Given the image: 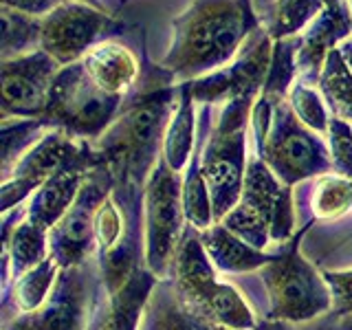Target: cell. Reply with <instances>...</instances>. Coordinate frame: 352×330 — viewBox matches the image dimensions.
<instances>
[{
    "label": "cell",
    "mask_w": 352,
    "mask_h": 330,
    "mask_svg": "<svg viewBox=\"0 0 352 330\" xmlns=\"http://www.w3.org/2000/svg\"><path fill=\"white\" fill-rule=\"evenodd\" d=\"M126 33V22L115 20L106 11H99L80 0H64L49 16L42 18L40 49L51 58L69 66L84 60V55L97 44Z\"/></svg>",
    "instance_id": "8fae6325"
},
{
    "label": "cell",
    "mask_w": 352,
    "mask_h": 330,
    "mask_svg": "<svg viewBox=\"0 0 352 330\" xmlns=\"http://www.w3.org/2000/svg\"><path fill=\"white\" fill-rule=\"evenodd\" d=\"M352 31L348 9L333 11L324 9L304 36H300L297 47V73L306 82H319V75L326 64L328 53L337 49V42Z\"/></svg>",
    "instance_id": "d6986e66"
},
{
    "label": "cell",
    "mask_w": 352,
    "mask_h": 330,
    "mask_svg": "<svg viewBox=\"0 0 352 330\" xmlns=\"http://www.w3.org/2000/svg\"><path fill=\"white\" fill-rule=\"evenodd\" d=\"M64 0H3V7L20 11V14H29L36 18L49 16L55 7H60Z\"/></svg>",
    "instance_id": "d590c367"
},
{
    "label": "cell",
    "mask_w": 352,
    "mask_h": 330,
    "mask_svg": "<svg viewBox=\"0 0 352 330\" xmlns=\"http://www.w3.org/2000/svg\"><path fill=\"white\" fill-rule=\"evenodd\" d=\"M231 234H236L238 238H242L245 242H249L251 247L256 249H262L271 245V229L269 225L264 223V220L256 214L251 212L249 207H245L242 203H238L231 212L220 220Z\"/></svg>",
    "instance_id": "d6a6232c"
},
{
    "label": "cell",
    "mask_w": 352,
    "mask_h": 330,
    "mask_svg": "<svg viewBox=\"0 0 352 330\" xmlns=\"http://www.w3.org/2000/svg\"><path fill=\"white\" fill-rule=\"evenodd\" d=\"M352 209V181L341 174L317 176L311 187V214L319 220H333Z\"/></svg>",
    "instance_id": "83f0119b"
},
{
    "label": "cell",
    "mask_w": 352,
    "mask_h": 330,
    "mask_svg": "<svg viewBox=\"0 0 352 330\" xmlns=\"http://www.w3.org/2000/svg\"><path fill=\"white\" fill-rule=\"evenodd\" d=\"M324 9H328L326 0H273L262 18V25L273 42L295 38Z\"/></svg>",
    "instance_id": "d4e9b609"
},
{
    "label": "cell",
    "mask_w": 352,
    "mask_h": 330,
    "mask_svg": "<svg viewBox=\"0 0 352 330\" xmlns=\"http://www.w3.org/2000/svg\"><path fill=\"white\" fill-rule=\"evenodd\" d=\"M348 14H350V25H352V0H348Z\"/></svg>",
    "instance_id": "60d3db41"
},
{
    "label": "cell",
    "mask_w": 352,
    "mask_h": 330,
    "mask_svg": "<svg viewBox=\"0 0 352 330\" xmlns=\"http://www.w3.org/2000/svg\"><path fill=\"white\" fill-rule=\"evenodd\" d=\"M258 97H236L223 106L201 157V170L212 196L214 220L220 223L242 196L247 172V124Z\"/></svg>",
    "instance_id": "5b68a950"
},
{
    "label": "cell",
    "mask_w": 352,
    "mask_h": 330,
    "mask_svg": "<svg viewBox=\"0 0 352 330\" xmlns=\"http://www.w3.org/2000/svg\"><path fill=\"white\" fill-rule=\"evenodd\" d=\"M201 157L203 152H198V141H196L194 154L190 159V165H187V174L183 179V207H185L187 225H192L198 231H205L216 220L212 209V196H209V187L201 170Z\"/></svg>",
    "instance_id": "4316f807"
},
{
    "label": "cell",
    "mask_w": 352,
    "mask_h": 330,
    "mask_svg": "<svg viewBox=\"0 0 352 330\" xmlns=\"http://www.w3.org/2000/svg\"><path fill=\"white\" fill-rule=\"evenodd\" d=\"M163 66H148L141 73L117 119L93 146L102 163L113 172V196L128 225V236L141 240L143 192L163 154L165 130L179 106V86Z\"/></svg>",
    "instance_id": "6da1fadb"
},
{
    "label": "cell",
    "mask_w": 352,
    "mask_h": 330,
    "mask_svg": "<svg viewBox=\"0 0 352 330\" xmlns=\"http://www.w3.org/2000/svg\"><path fill=\"white\" fill-rule=\"evenodd\" d=\"M99 163H102L99 152L95 150L91 141H86L84 148L77 152L69 163L62 165V168L31 196L29 207H27V218L44 229H51L53 225H58L62 216L69 212L71 205L75 203L86 176L91 174V170L97 168Z\"/></svg>",
    "instance_id": "2e32d148"
},
{
    "label": "cell",
    "mask_w": 352,
    "mask_h": 330,
    "mask_svg": "<svg viewBox=\"0 0 352 330\" xmlns=\"http://www.w3.org/2000/svg\"><path fill=\"white\" fill-rule=\"evenodd\" d=\"M115 179L106 163L91 170L71 209L49 229V253L60 269L80 267L97 253L95 218L102 203L113 194Z\"/></svg>",
    "instance_id": "30bf717a"
},
{
    "label": "cell",
    "mask_w": 352,
    "mask_h": 330,
    "mask_svg": "<svg viewBox=\"0 0 352 330\" xmlns=\"http://www.w3.org/2000/svg\"><path fill=\"white\" fill-rule=\"evenodd\" d=\"M201 242L216 271L223 273H249L260 271L275 258V253L251 247L249 242L238 238L223 225L214 223L209 229L198 231Z\"/></svg>",
    "instance_id": "ffe728a7"
},
{
    "label": "cell",
    "mask_w": 352,
    "mask_h": 330,
    "mask_svg": "<svg viewBox=\"0 0 352 330\" xmlns=\"http://www.w3.org/2000/svg\"><path fill=\"white\" fill-rule=\"evenodd\" d=\"M11 223H14V216L7 212L3 218V258L9 260L11 278L18 280L20 275L36 269L51 256L49 229L31 223L29 218L16 227Z\"/></svg>",
    "instance_id": "7402d4cb"
},
{
    "label": "cell",
    "mask_w": 352,
    "mask_h": 330,
    "mask_svg": "<svg viewBox=\"0 0 352 330\" xmlns=\"http://www.w3.org/2000/svg\"><path fill=\"white\" fill-rule=\"evenodd\" d=\"M311 220L297 234L275 251V258L258 271V278L264 284L269 297V315L271 322H289V324H308L315 317H326L333 311V293L319 273L302 253L300 245Z\"/></svg>",
    "instance_id": "3957f363"
},
{
    "label": "cell",
    "mask_w": 352,
    "mask_h": 330,
    "mask_svg": "<svg viewBox=\"0 0 352 330\" xmlns=\"http://www.w3.org/2000/svg\"><path fill=\"white\" fill-rule=\"evenodd\" d=\"M319 91L333 115L352 126V71L339 49L328 53L319 75Z\"/></svg>",
    "instance_id": "484cf974"
},
{
    "label": "cell",
    "mask_w": 352,
    "mask_h": 330,
    "mask_svg": "<svg viewBox=\"0 0 352 330\" xmlns=\"http://www.w3.org/2000/svg\"><path fill=\"white\" fill-rule=\"evenodd\" d=\"M84 69L102 91L128 97L141 80V64L128 47L115 40L97 44L84 55Z\"/></svg>",
    "instance_id": "ac0fdd59"
},
{
    "label": "cell",
    "mask_w": 352,
    "mask_h": 330,
    "mask_svg": "<svg viewBox=\"0 0 352 330\" xmlns=\"http://www.w3.org/2000/svg\"><path fill=\"white\" fill-rule=\"evenodd\" d=\"M170 282L176 295L216 324L234 330H256L258 322L251 308L242 300L234 286L223 284L216 275V267L209 260L201 242V234L187 225L179 253L174 258Z\"/></svg>",
    "instance_id": "277c9868"
},
{
    "label": "cell",
    "mask_w": 352,
    "mask_h": 330,
    "mask_svg": "<svg viewBox=\"0 0 352 330\" xmlns=\"http://www.w3.org/2000/svg\"><path fill=\"white\" fill-rule=\"evenodd\" d=\"M324 280L333 293V311L330 315L352 313V269L350 271H324Z\"/></svg>",
    "instance_id": "e575fe53"
},
{
    "label": "cell",
    "mask_w": 352,
    "mask_h": 330,
    "mask_svg": "<svg viewBox=\"0 0 352 330\" xmlns=\"http://www.w3.org/2000/svg\"><path fill=\"white\" fill-rule=\"evenodd\" d=\"M126 97L102 91L86 73L82 60L62 66L55 77L44 119L75 139H99L117 119Z\"/></svg>",
    "instance_id": "52a82bcc"
},
{
    "label": "cell",
    "mask_w": 352,
    "mask_h": 330,
    "mask_svg": "<svg viewBox=\"0 0 352 330\" xmlns=\"http://www.w3.org/2000/svg\"><path fill=\"white\" fill-rule=\"evenodd\" d=\"M328 141L335 174L352 181V126L333 117L328 124Z\"/></svg>",
    "instance_id": "836d02e7"
},
{
    "label": "cell",
    "mask_w": 352,
    "mask_h": 330,
    "mask_svg": "<svg viewBox=\"0 0 352 330\" xmlns=\"http://www.w3.org/2000/svg\"><path fill=\"white\" fill-rule=\"evenodd\" d=\"M172 29V47L161 66L181 84L227 66L260 29V18L251 0H194Z\"/></svg>",
    "instance_id": "7a4b0ae2"
},
{
    "label": "cell",
    "mask_w": 352,
    "mask_h": 330,
    "mask_svg": "<svg viewBox=\"0 0 352 330\" xmlns=\"http://www.w3.org/2000/svg\"><path fill=\"white\" fill-rule=\"evenodd\" d=\"M84 139H75L62 128L47 132L36 146H31L14 165L0 187V209L7 214L27 196L36 194L62 165L69 163L84 148Z\"/></svg>",
    "instance_id": "4fadbf2b"
},
{
    "label": "cell",
    "mask_w": 352,
    "mask_h": 330,
    "mask_svg": "<svg viewBox=\"0 0 352 330\" xmlns=\"http://www.w3.org/2000/svg\"><path fill=\"white\" fill-rule=\"evenodd\" d=\"M326 5L328 9H333V11H344V0H326Z\"/></svg>",
    "instance_id": "ab89813d"
},
{
    "label": "cell",
    "mask_w": 352,
    "mask_h": 330,
    "mask_svg": "<svg viewBox=\"0 0 352 330\" xmlns=\"http://www.w3.org/2000/svg\"><path fill=\"white\" fill-rule=\"evenodd\" d=\"M297 47H300V36L284 38L273 42V55L267 82H264L262 95L273 99H284L291 91V84L297 75Z\"/></svg>",
    "instance_id": "4dcf8cb0"
},
{
    "label": "cell",
    "mask_w": 352,
    "mask_h": 330,
    "mask_svg": "<svg viewBox=\"0 0 352 330\" xmlns=\"http://www.w3.org/2000/svg\"><path fill=\"white\" fill-rule=\"evenodd\" d=\"M289 104L293 108V113L297 115V119H300L308 130L319 132V135H328L330 117L326 113L324 99L315 91L313 82H306L300 77L289 91Z\"/></svg>",
    "instance_id": "1f68e13d"
},
{
    "label": "cell",
    "mask_w": 352,
    "mask_h": 330,
    "mask_svg": "<svg viewBox=\"0 0 352 330\" xmlns=\"http://www.w3.org/2000/svg\"><path fill=\"white\" fill-rule=\"evenodd\" d=\"M256 330H300V328H295V324H289V322H271V319H262V322H258Z\"/></svg>",
    "instance_id": "74e56055"
},
{
    "label": "cell",
    "mask_w": 352,
    "mask_h": 330,
    "mask_svg": "<svg viewBox=\"0 0 352 330\" xmlns=\"http://www.w3.org/2000/svg\"><path fill=\"white\" fill-rule=\"evenodd\" d=\"M256 154L289 187L335 172L326 143L297 119L291 104L284 99H273L271 126Z\"/></svg>",
    "instance_id": "ba28073f"
},
{
    "label": "cell",
    "mask_w": 352,
    "mask_h": 330,
    "mask_svg": "<svg viewBox=\"0 0 352 330\" xmlns=\"http://www.w3.org/2000/svg\"><path fill=\"white\" fill-rule=\"evenodd\" d=\"M341 55H344V60L348 62V66H350V71H352V40H346L344 44H341Z\"/></svg>",
    "instance_id": "f35d334b"
},
{
    "label": "cell",
    "mask_w": 352,
    "mask_h": 330,
    "mask_svg": "<svg viewBox=\"0 0 352 330\" xmlns=\"http://www.w3.org/2000/svg\"><path fill=\"white\" fill-rule=\"evenodd\" d=\"M304 330H352V313L348 315H326L319 322L306 326Z\"/></svg>",
    "instance_id": "8d00e7d4"
},
{
    "label": "cell",
    "mask_w": 352,
    "mask_h": 330,
    "mask_svg": "<svg viewBox=\"0 0 352 330\" xmlns=\"http://www.w3.org/2000/svg\"><path fill=\"white\" fill-rule=\"evenodd\" d=\"M99 267L88 260L80 267L60 269L49 297L40 308L3 322V330H91L95 302L102 284Z\"/></svg>",
    "instance_id": "9c48e42d"
},
{
    "label": "cell",
    "mask_w": 352,
    "mask_h": 330,
    "mask_svg": "<svg viewBox=\"0 0 352 330\" xmlns=\"http://www.w3.org/2000/svg\"><path fill=\"white\" fill-rule=\"evenodd\" d=\"M0 16H3V62L38 51L36 44L42 40V18L7 7H3Z\"/></svg>",
    "instance_id": "f1b7e54d"
},
{
    "label": "cell",
    "mask_w": 352,
    "mask_h": 330,
    "mask_svg": "<svg viewBox=\"0 0 352 330\" xmlns=\"http://www.w3.org/2000/svg\"><path fill=\"white\" fill-rule=\"evenodd\" d=\"M196 148L194 139V95H192V82L179 84V106L165 130L163 139V154L161 157L168 161L174 172H183Z\"/></svg>",
    "instance_id": "603a6c76"
},
{
    "label": "cell",
    "mask_w": 352,
    "mask_h": 330,
    "mask_svg": "<svg viewBox=\"0 0 352 330\" xmlns=\"http://www.w3.org/2000/svg\"><path fill=\"white\" fill-rule=\"evenodd\" d=\"M143 330H234L216 324L176 295L170 280H159L148 302V317Z\"/></svg>",
    "instance_id": "44dd1931"
},
{
    "label": "cell",
    "mask_w": 352,
    "mask_h": 330,
    "mask_svg": "<svg viewBox=\"0 0 352 330\" xmlns=\"http://www.w3.org/2000/svg\"><path fill=\"white\" fill-rule=\"evenodd\" d=\"M157 284L159 278L143 264L132 273V278L119 293L106 295V302L99 297L102 295V289H99L91 330H139L141 313L150 302V295Z\"/></svg>",
    "instance_id": "e0dca14e"
},
{
    "label": "cell",
    "mask_w": 352,
    "mask_h": 330,
    "mask_svg": "<svg viewBox=\"0 0 352 330\" xmlns=\"http://www.w3.org/2000/svg\"><path fill=\"white\" fill-rule=\"evenodd\" d=\"M58 275H60V264L51 256L42 264H38L36 269L20 275L18 280H14V286L3 295V313H7L11 306H14L16 315L31 313L40 308L44 300L49 297Z\"/></svg>",
    "instance_id": "cb8c5ba5"
},
{
    "label": "cell",
    "mask_w": 352,
    "mask_h": 330,
    "mask_svg": "<svg viewBox=\"0 0 352 330\" xmlns=\"http://www.w3.org/2000/svg\"><path fill=\"white\" fill-rule=\"evenodd\" d=\"M53 126L47 119H3V179L14 170V165L20 161L31 146L51 132Z\"/></svg>",
    "instance_id": "f546056e"
},
{
    "label": "cell",
    "mask_w": 352,
    "mask_h": 330,
    "mask_svg": "<svg viewBox=\"0 0 352 330\" xmlns=\"http://www.w3.org/2000/svg\"><path fill=\"white\" fill-rule=\"evenodd\" d=\"M185 229L181 172L161 157L143 192V260L159 280H170Z\"/></svg>",
    "instance_id": "8992f818"
},
{
    "label": "cell",
    "mask_w": 352,
    "mask_h": 330,
    "mask_svg": "<svg viewBox=\"0 0 352 330\" xmlns=\"http://www.w3.org/2000/svg\"><path fill=\"white\" fill-rule=\"evenodd\" d=\"M62 64L38 49L3 62V117L40 119Z\"/></svg>",
    "instance_id": "5bb4252c"
},
{
    "label": "cell",
    "mask_w": 352,
    "mask_h": 330,
    "mask_svg": "<svg viewBox=\"0 0 352 330\" xmlns=\"http://www.w3.org/2000/svg\"><path fill=\"white\" fill-rule=\"evenodd\" d=\"M273 55V40L262 27L247 40L236 60L209 75L192 80L194 102L218 104L231 102L236 97H260L267 82Z\"/></svg>",
    "instance_id": "7c38bea8"
},
{
    "label": "cell",
    "mask_w": 352,
    "mask_h": 330,
    "mask_svg": "<svg viewBox=\"0 0 352 330\" xmlns=\"http://www.w3.org/2000/svg\"><path fill=\"white\" fill-rule=\"evenodd\" d=\"M238 203L256 212L269 225L271 242L275 245H286L297 234L291 187L284 185L256 152L249 154L245 187Z\"/></svg>",
    "instance_id": "9a60e30c"
}]
</instances>
